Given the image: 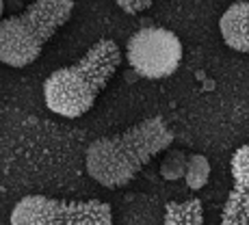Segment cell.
I'll use <instances>...</instances> for the list:
<instances>
[{
	"label": "cell",
	"instance_id": "ba28073f",
	"mask_svg": "<svg viewBox=\"0 0 249 225\" xmlns=\"http://www.w3.org/2000/svg\"><path fill=\"white\" fill-rule=\"evenodd\" d=\"M165 225H204V208L199 199L169 202L165 208Z\"/></svg>",
	"mask_w": 249,
	"mask_h": 225
},
{
	"label": "cell",
	"instance_id": "9c48e42d",
	"mask_svg": "<svg viewBox=\"0 0 249 225\" xmlns=\"http://www.w3.org/2000/svg\"><path fill=\"white\" fill-rule=\"evenodd\" d=\"M210 175V165L202 154H191L186 162V184L191 190H199L208 182Z\"/></svg>",
	"mask_w": 249,
	"mask_h": 225
},
{
	"label": "cell",
	"instance_id": "277c9868",
	"mask_svg": "<svg viewBox=\"0 0 249 225\" xmlns=\"http://www.w3.org/2000/svg\"><path fill=\"white\" fill-rule=\"evenodd\" d=\"M11 225H113V210L98 199L76 202L26 195L13 208Z\"/></svg>",
	"mask_w": 249,
	"mask_h": 225
},
{
	"label": "cell",
	"instance_id": "3957f363",
	"mask_svg": "<svg viewBox=\"0 0 249 225\" xmlns=\"http://www.w3.org/2000/svg\"><path fill=\"white\" fill-rule=\"evenodd\" d=\"M71 0H39L0 24V61L22 69L39 59L50 37L71 17Z\"/></svg>",
	"mask_w": 249,
	"mask_h": 225
},
{
	"label": "cell",
	"instance_id": "8fae6325",
	"mask_svg": "<svg viewBox=\"0 0 249 225\" xmlns=\"http://www.w3.org/2000/svg\"><path fill=\"white\" fill-rule=\"evenodd\" d=\"M152 2L150 0H141V2H119V9H124L126 13H139V11H145V9H150Z\"/></svg>",
	"mask_w": 249,
	"mask_h": 225
},
{
	"label": "cell",
	"instance_id": "6da1fadb",
	"mask_svg": "<svg viewBox=\"0 0 249 225\" xmlns=\"http://www.w3.org/2000/svg\"><path fill=\"white\" fill-rule=\"evenodd\" d=\"M174 132L162 117H147L113 137H100L87 147V173L107 189H119L160 152L169 150Z\"/></svg>",
	"mask_w": 249,
	"mask_h": 225
},
{
	"label": "cell",
	"instance_id": "30bf717a",
	"mask_svg": "<svg viewBox=\"0 0 249 225\" xmlns=\"http://www.w3.org/2000/svg\"><path fill=\"white\" fill-rule=\"evenodd\" d=\"M186 162H189V156L184 152H169L162 158V165H160L162 178L178 180L180 175H186Z\"/></svg>",
	"mask_w": 249,
	"mask_h": 225
},
{
	"label": "cell",
	"instance_id": "7a4b0ae2",
	"mask_svg": "<svg viewBox=\"0 0 249 225\" xmlns=\"http://www.w3.org/2000/svg\"><path fill=\"white\" fill-rule=\"evenodd\" d=\"M122 63V52L113 39H100L74 65L52 71L44 83L46 106L61 117L76 119L93 108Z\"/></svg>",
	"mask_w": 249,
	"mask_h": 225
},
{
	"label": "cell",
	"instance_id": "5b68a950",
	"mask_svg": "<svg viewBox=\"0 0 249 225\" xmlns=\"http://www.w3.org/2000/svg\"><path fill=\"white\" fill-rule=\"evenodd\" d=\"M128 63L150 80L176 74L182 63V44L174 31L160 26L139 28L128 39Z\"/></svg>",
	"mask_w": 249,
	"mask_h": 225
},
{
	"label": "cell",
	"instance_id": "52a82bcc",
	"mask_svg": "<svg viewBox=\"0 0 249 225\" xmlns=\"http://www.w3.org/2000/svg\"><path fill=\"white\" fill-rule=\"evenodd\" d=\"M219 28L228 48L234 52H249V2H236L228 7Z\"/></svg>",
	"mask_w": 249,
	"mask_h": 225
},
{
	"label": "cell",
	"instance_id": "8992f818",
	"mask_svg": "<svg viewBox=\"0 0 249 225\" xmlns=\"http://www.w3.org/2000/svg\"><path fill=\"white\" fill-rule=\"evenodd\" d=\"M234 186L221 212V225H249V143L232 156Z\"/></svg>",
	"mask_w": 249,
	"mask_h": 225
}]
</instances>
